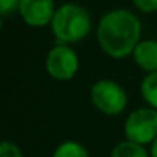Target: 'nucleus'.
<instances>
[{"instance_id":"14","label":"nucleus","mask_w":157,"mask_h":157,"mask_svg":"<svg viewBox=\"0 0 157 157\" xmlns=\"http://www.w3.org/2000/svg\"><path fill=\"white\" fill-rule=\"evenodd\" d=\"M149 155L151 157H157V137L154 139V142L151 143V148H149Z\"/></svg>"},{"instance_id":"13","label":"nucleus","mask_w":157,"mask_h":157,"mask_svg":"<svg viewBox=\"0 0 157 157\" xmlns=\"http://www.w3.org/2000/svg\"><path fill=\"white\" fill-rule=\"evenodd\" d=\"M134 6L142 13H155L157 11V0H132Z\"/></svg>"},{"instance_id":"3","label":"nucleus","mask_w":157,"mask_h":157,"mask_svg":"<svg viewBox=\"0 0 157 157\" xmlns=\"http://www.w3.org/2000/svg\"><path fill=\"white\" fill-rule=\"evenodd\" d=\"M90 96L94 108L106 116H119L120 113H123L128 103L126 91L117 82L109 78L97 80L91 86Z\"/></svg>"},{"instance_id":"1","label":"nucleus","mask_w":157,"mask_h":157,"mask_svg":"<svg viewBox=\"0 0 157 157\" xmlns=\"http://www.w3.org/2000/svg\"><path fill=\"white\" fill-rule=\"evenodd\" d=\"M140 20L128 10H113L106 13L97 26V42L102 51L113 59L132 56L140 42Z\"/></svg>"},{"instance_id":"12","label":"nucleus","mask_w":157,"mask_h":157,"mask_svg":"<svg viewBox=\"0 0 157 157\" xmlns=\"http://www.w3.org/2000/svg\"><path fill=\"white\" fill-rule=\"evenodd\" d=\"M20 0H0V13L3 17L13 14L14 11H19Z\"/></svg>"},{"instance_id":"9","label":"nucleus","mask_w":157,"mask_h":157,"mask_svg":"<svg viewBox=\"0 0 157 157\" xmlns=\"http://www.w3.org/2000/svg\"><path fill=\"white\" fill-rule=\"evenodd\" d=\"M140 94L148 106L157 109V71L146 72L140 82Z\"/></svg>"},{"instance_id":"2","label":"nucleus","mask_w":157,"mask_h":157,"mask_svg":"<svg viewBox=\"0 0 157 157\" xmlns=\"http://www.w3.org/2000/svg\"><path fill=\"white\" fill-rule=\"evenodd\" d=\"M51 29L59 43L71 45L83 40L91 31L90 13L77 3H65L56 10Z\"/></svg>"},{"instance_id":"11","label":"nucleus","mask_w":157,"mask_h":157,"mask_svg":"<svg viewBox=\"0 0 157 157\" xmlns=\"http://www.w3.org/2000/svg\"><path fill=\"white\" fill-rule=\"evenodd\" d=\"M0 157H23V154L14 142L3 140L0 143Z\"/></svg>"},{"instance_id":"10","label":"nucleus","mask_w":157,"mask_h":157,"mask_svg":"<svg viewBox=\"0 0 157 157\" xmlns=\"http://www.w3.org/2000/svg\"><path fill=\"white\" fill-rule=\"evenodd\" d=\"M52 157H90L88 149L75 140H65L52 152Z\"/></svg>"},{"instance_id":"6","label":"nucleus","mask_w":157,"mask_h":157,"mask_svg":"<svg viewBox=\"0 0 157 157\" xmlns=\"http://www.w3.org/2000/svg\"><path fill=\"white\" fill-rule=\"evenodd\" d=\"M19 14L23 22L33 28L51 25L56 14L54 0H20Z\"/></svg>"},{"instance_id":"7","label":"nucleus","mask_w":157,"mask_h":157,"mask_svg":"<svg viewBox=\"0 0 157 157\" xmlns=\"http://www.w3.org/2000/svg\"><path fill=\"white\" fill-rule=\"evenodd\" d=\"M132 59L140 69L146 72L157 71V40H140L132 52Z\"/></svg>"},{"instance_id":"4","label":"nucleus","mask_w":157,"mask_h":157,"mask_svg":"<svg viewBox=\"0 0 157 157\" xmlns=\"http://www.w3.org/2000/svg\"><path fill=\"white\" fill-rule=\"evenodd\" d=\"M123 132L126 140L148 145L157 137V109L143 106L134 109L125 120Z\"/></svg>"},{"instance_id":"5","label":"nucleus","mask_w":157,"mask_h":157,"mask_svg":"<svg viewBox=\"0 0 157 157\" xmlns=\"http://www.w3.org/2000/svg\"><path fill=\"white\" fill-rule=\"evenodd\" d=\"M78 56L77 52L69 46L59 43L54 48L49 49L45 59V68L46 72L60 82H66L77 74L78 71Z\"/></svg>"},{"instance_id":"8","label":"nucleus","mask_w":157,"mask_h":157,"mask_svg":"<svg viewBox=\"0 0 157 157\" xmlns=\"http://www.w3.org/2000/svg\"><path fill=\"white\" fill-rule=\"evenodd\" d=\"M111 157H151V155L146 151L145 145H140L131 140H123V142H119L113 148Z\"/></svg>"}]
</instances>
